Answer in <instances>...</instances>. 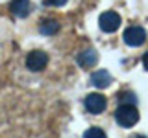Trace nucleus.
I'll list each match as a JSON object with an SVG mask.
<instances>
[{
    "instance_id": "f257e3e1",
    "label": "nucleus",
    "mask_w": 148,
    "mask_h": 138,
    "mask_svg": "<svg viewBox=\"0 0 148 138\" xmlns=\"http://www.w3.org/2000/svg\"><path fill=\"white\" fill-rule=\"evenodd\" d=\"M115 120L122 127H133L139 122V110L135 109V105L120 103L117 110H115Z\"/></svg>"
},
{
    "instance_id": "f03ea898",
    "label": "nucleus",
    "mask_w": 148,
    "mask_h": 138,
    "mask_svg": "<svg viewBox=\"0 0 148 138\" xmlns=\"http://www.w3.org/2000/svg\"><path fill=\"white\" fill-rule=\"evenodd\" d=\"M98 24H100V30L106 31V33H113L120 28V15L115 11H106L102 13L100 18H98Z\"/></svg>"
},
{
    "instance_id": "7ed1b4c3",
    "label": "nucleus",
    "mask_w": 148,
    "mask_h": 138,
    "mask_svg": "<svg viewBox=\"0 0 148 138\" xmlns=\"http://www.w3.org/2000/svg\"><path fill=\"white\" fill-rule=\"evenodd\" d=\"M48 64V55L41 50H34V52L28 53L26 57V66L30 68L32 72H41L43 68Z\"/></svg>"
},
{
    "instance_id": "20e7f679",
    "label": "nucleus",
    "mask_w": 148,
    "mask_h": 138,
    "mask_svg": "<svg viewBox=\"0 0 148 138\" xmlns=\"http://www.w3.org/2000/svg\"><path fill=\"white\" fill-rule=\"evenodd\" d=\"M106 107H108V101H106V96L98 94V92H92V94H87L85 98V109L89 110L91 114H100L104 112Z\"/></svg>"
},
{
    "instance_id": "39448f33",
    "label": "nucleus",
    "mask_w": 148,
    "mask_h": 138,
    "mask_svg": "<svg viewBox=\"0 0 148 138\" xmlns=\"http://www.w3.org/2000/svg\"><path fill=\"white\" fill-rule=\"evenodd\" d=\"M124 43L128 46H141L146 41V31L143 30L141 26H130L126 31H124Z\"/></svg>"
},
{
    "instance_id": "423d86ee",
    "label": "nucleus",
    "mask_w": 148,
    "mask_h": 138,
    "mask_svg": "<svg viewBox=\"0 0 148 138\" xmlns=\"http://www.w3.org/2000/svg\"><path fill=\"white\" fill-rule=\"evenodd\" d=\"M113 83V77L108 70H96L91 74V85H95L96 89H108Z\"/></svg>"
},
{
    "instance_id": "0eeeda50",
    "label": "nucleus",
    "mask_w": 148,
    "mask_h": 138,
    "mask_svg": "<svg viewBox=\"0 0 148 138\" xmlns=\"http://www.w3.org/2000/svg\"><path fill=\"white\" fill-rule=\"evenodd\" d=\"M9 9H11V13L18 18H24L30 15V0H11V4H9Z\"/></svg>"
},
{
    "instance_id": "6e6552de",
    "label": "nucleus",
    "mask_w": 148,
    "mask_h": 138,
    "mask_svg": "<svg viewBox=\"0 0 148 138\" xmlns=\"http://www.w3.org/2000/svg\"><path fill=\"white\" fill-rule=\"evenodd\" d=\"M96 63H98V53L91 48L83 50V52H80V55H78V64H80L82 68H92Z\"/></svg>"
},
{
    "instance_id": "1a4fd4ad",
    "label": "nucleus",
    "mask_w": 148,
    "mask_h": 138,
    "mask_svg": "<svg viewBox=\"0 0 148 138\" xmlns=\"http://www.w3.org/2000/svg\"><path fill=\"white\" fill-rule=\"evenodd\" d=\"M58 30H59V22L54 20V18H48V20H45L43 24L39 26V31L43 35H54Z\"/></svg>"
},
{
    "instance_id": "9d476101",
    "label": "nucleus",
    "mask_w": 148,
    "mask_h": 138,
    "mask_svg": "<svg viewBox=\"0 0 148 138\" xmlns=\"http://www.w3.org/2000/svg\"><path fill=\"white\" fill-rule=\"evenodd\" d=\"M83 138H108L106 133L98 127H89L85 133H83Z\"/></svg>"
},
{
    "instance_id": "9b49d317",
    "label": "nucleus",
    "mask_w": 148,
    "mask_h": 138,
    "mask_svg": "<svg viewBox=\"0 0 148 138\" xmlns=\"http://www.w3.org/2000/svg\"><path fill=\"white\" fill-rule=\"evenodd\" d=\"M119 101H120V103H126V105H135L137 98H135L133 92H120V94H119Z\"/></svg>"
},
{
    "instance_id": "f8f14e48",
    "label": "nucleus",
    "mask_w": 148,
    "mask_h": 138,
    "mask_svg": "<svg viewBox=\"0 0 148 138\" xmlns=\"http://www.w3.org/2000/svg\"><path fill=\"white\" fill-rule=\"evenodd\" d=\"M46 6H54V7H59V6H65L67 0H45Z\"/></svg>"
},
{
    "instance_id": "ddd939ff",
    "label": "nucleus",
    "mask_w": 148,
    "mask_h": 138,
    "mask_svg": "<svg viewBox=\"0 0 148 138\" xmlns=\"http://www.w3.org/2000/svg\"><path fill=\"white\" fill-rule=\"evenodd\" d=\"M143 64H145V68L148 70V52L145 53V57H143Z\"/></svg>"
},
{
    "instance_id": "4468645a",
    "label": "nucleus",
    "mask_w": 148,
    "mask_h": 138,
    "mask_svg": "<svg viewBox=\"0 0 148 138\" xmlns=\"http://www.w3.org/2000/svg\"><path fill=\"white\" fill-rule=\"evenodd\" d=\"M133 138H146V136H143V135H135Z\"/></svg>"
}]
</instances>
